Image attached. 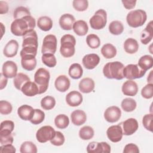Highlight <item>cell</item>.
Wrapping results in <instances>:
<instances>
[{"instance_id":"6da1fadb","label":"cell","mask_w":153,"mask_h":153,"mask_svg":"<svg viewBox=\"0 0 153 153\" xmlns=\"http://www.w3.org/2000/svg\"><path fill=\"white\" fill-rule=\"evenodd\" d=\"M35 25V19L31 16H26L22 18L14 19L11 25V32L16 36H23L29 32L33 30Z\"/></svg>"},{"instance_id":"7a4b0ae2","label":"cell","mask_w":153,"mask_h":153,"mask_svg":"<svg viewBox=\"0 0 153 153\" xmlns=\"http://www.w3.org/2000/svg\"><path fill=\"white\" fill-rule=\"evenodd\" d=\"M38 36L33 29L23 36L22 50L20 51V56L32 55L36 56L38 49Z\"/></svg>"},{"instance_id":"3957f363","label":"cell","mask_w":153,"mask_h":153,"mask_svg":"<svg viewBox=\"0 0 153 153\" xmlns=\"http://www.w3.org/2000/svg\"><path fill=\"white\" fill-rule=\"evenodd\" d=\"M124 65L118 61L107 63L103 67V74L108 79L121 80L124 78Z\"/></svg>"},{"instance_id":"277c9868","label":"cell","mask_w":153,"mask_h":153,"mask_svg":"<svg viewBox=\"0 0 153 153\" xmlns=\"http://www.w3.org/2000/svg\"><path fill=\"white\" fill-rule=\"evenodd\" d=\"M76 40L75 37L70 34L63 35L60 39V52L64 57H71L75 54Z\"/></svg>"},{"instance_id":"5b68a950","label":"cell","mask_w":153,"mask_h":153,"mask_svg":"<svg viewBox=\"0 0 153 153\" xmlns=\"http://www.w3.org/2000/svg\"><path fill=\"white\" fill-rule=\"evenodd\" d=\"M50 78V72L45 68H39L34 75V82L38 87V94L45 93L49 84V80Z\"/></svg>"},{"instance_id":"8992f818","label":"cell","mask_w":153,"mask_h":153,"mask_svg":"<svg viewBox=\"0 0 153 153\" xmlns=\"http://www.w3.org/2000/svg\"><path fill=\"white\" fill-rule=\"evenodd\" d=\"M147 15L143 10H135L130 11L126 17L128 25L131 27H138L143 25L146 21Z\"/></svg>"},{"instance_id":"52a82bcc","label":"cell","mask_w":153,"mask_h":153,"mask_svg":"<svg viewBox=\"0 0 153 153\" xmlns=\"http://www.w3.org/2000/svg\"><path fill=\"white\" fill-rule=\"evenodd\" d=\"M90 26L95 30H100L105 27L107 23V14L103 9L98 10L89 20Z\"/></svg>"},{"instance_id":"ba28073f","label":"cell","mask_w":153,"mask_h":153,"mask_svg":"<svg viewBox=\"0 0 153 153\" xmlns=\"http://www.w3.org/2000/svg\"><path fill=\"white\" fill-rule=\"evenodd\" d=\"M146 73V71L142 70L136 64H129L124 68L123 76L124 78L128 80L142 78Z\"/></svg>"},{"instance_id":"9c48e42d","label":"cell","mask_w":153,"mask_h":153,"mask_svg":"<svg viewBox=\"0 0 153 153\" xmlns=\"http://www.w3.org/2000/svg\"><path fill=\"white\" fill-rule=\"evenodd\" d=\"M57 38L54 35H46L42 42L41 53L44 54H54L57 50Z\"/></svg>"},{"instance_id":"30bf717a","label":"cell","mask_w":153,"mask_h":153,"mask_svg":"<svg viewBox=\"0 0 153 153\" xmlns=\"http://www.w3.org/2000/svg\"><path fill=\"white\" fill-rule=\"evenodd\" d=\"M56 134V131L50 126H45L39 128L36 133L37 140L40 143H45L52 139Z\"/></svg>"},{"instance_id":"8fae6325","label":"cell","mask_w":153,"mask_h":153,"mask_svg":"<svg viewBox=\"0 0 153 153\" xmlns=\"http://www.w3.org/2000/svg\"><path fill=\"white\" fill-rule=\"evenodd\" d=\"M88 153H109L111 152V146L105 142H91L87 146Z\"/></svg>"},{"instance_id":"7c38bea8","label":"cell","mask_w":153,"mask_h":153,"mask_svg":"<svg viewBox=\"0 0 153 153\" xmlns=\"http://www.w3.org/2000/svg\"><path fill=\"white\" fill-rule=\"evenodd\" d=\"M121 116V109L116 106L108 107L104 112V118L109 123L118 121Z\"/></svg>"},{"instance_id":"4fadbf2b","label":"cell","mask_w":153,"mask_h":153,"mask_svg":"<svg viewBox=\"0 0 153 153\" xmlns=\"http://www.w3.org/2000/svg\"><path fill=\"white\" fill-rule=\"evenodd\" d=\"M106 134L108 139L112 142H120L123 135V129L120 125H114L110 126L107 131Z\"/></svg>"},{"instance_id":"5bb4252c","label":"cell","mask_w":153,"mask_h":153,"mask_svg":"<svg viewBox=\"0 0 153 153\" xmlns=\"http://www.w3.org/2000/svg\"><path fill=\"white\" fill-rule=\"evenodd\" d=\"M17 66L15 62L8 60L4 63L2 68V73L7 78H13L17 75Z\"/></svg>"},{"instance_id":"9a60e30c","label":"cell","mask_w":153,"mask_h":153,"mask_svg":"<svg viewBox=\"0 0 153 153\" xmlns=\"http://www.w3.org/2000/svg\"><path fill=\"white\" fill-rule=\"evenodd\" d=\"M139 124L137 121L133 118H130L123 123V134L126 136H130L134 134L138 129Z\"/></svg>"},{"instance_id":"2e32d148","label":"cell","mask_w":153,"mask_h":153,"mask_svg":"<svg viewBox=\"0 0 153 153\" xmlns=\"http://www.w3.org/2000/svg\"><path fill=\"white\" fill-rule=\"evenodd\" d=\"M83 66L87 69H93L100 62V57L97 54H88L84 56L82 60Z\"/></svg>"},{"instance_id":"e0dca14e","label":"cell","mask_w":153,"mask_h":153,"mask_svg":"<svg viewBox=\"0 0 153 153\" xmlns=\"http://www.w3.org/2000/svg\"><path fill=\"white\" fill-rule=\"evenodd\" d=\"M82 96L78 91H70L66 96V102L67 104L72 107L79 106L82 102Z\"/></svg>"},{"instance_id":"ac0fdd59","label":"cell","mask_w":153,"mask_h":153,"mask_svg":"<svg viewBox=\"0 0 153 153\" xmlns=\"http://www.w3.org/2000/svg\"><path fill=\"white\" fill-rule=\"evenodd\" d=\"M75 19L71 14H64L59 19V25L60 27L65 30H71L75 23Z\"/></svg>"},{"instance_id":"d6986e66","label":"cell","mask_w":153,"mask_h":153,"mask_svg":"<svg viewBox=\"0 0 153 153\" xmlns=\"http://www.w3.org/2000/svg\"><path fill=\"white\" fill-rule=\"evenodd\" d=\"M121 90L126 96H134L138 91V87L136 82L133 80H127L122 85Z\"/></svg>"},{"instance_id":"ffe728a7","label":"cell","mask_w":153,"mask_h":153,"mask_svg":"<svg viewBox=\"0 0 153 153\" xmlns=\"http://www.w3.org/2000/svg\"><path fill=\"white\" fill-rule=\"evenodd\" d=\"M71 82L69 79L65 75H61L57 76L54 82V86L57 91L60 92H65L70 87Z\"/></svg>"},{"instance_id":"44dd1931","label":"cell","mask_w":153,"mask_h":153,"mask_svg":"<svg viewBox=\"0 0 153 153\" xmlns=\"http://www.w3.org/2000/svg\"><path fill=\"white\" fill-rule=\"evenodd\" d=\"M33 112L34 109L33 108L27 105H22L17 109L19 117L25 121H30L33 117Z\"/></svg>"},{"instance_id":"7402d4cb","label":"cell","mask_w":153,"mask_h":153,"mask_svg":"<svg viewBox=\"0 0 153 153\" xmlns=\"http://www.w3.org/2000/svg\"><path fill=\"white\" fill-rule=\"evenodd\" d=\"M18 48L19 44L17 41L11 39L5 45L3 50V53L7 57H13L17 54Z\"/></svg>"},{"instance_id":"603a6c76","label":"cell","mask_w":153,"mask_h":153,"mask_svg":"<svg viewBox=\"0 0 153 153\" xmlns=\"http://www.w3.org/2000/svg\"><path fill=\"white\" fill-rule=\"evenodd\" d=\"M21 65L22 68L28 71L33 70L36 66V60L35 56L32 55H25L22 56Z\"/></svg>"},{"instance_id":"cb8c5ba5","label":"cell","mask_w":153,"mask_h":153,"mask_svg":"<svg viewBox=\"0 0 153 153\" xmlns=\"http://www.w3.org/2000/svg\"><path fill=\"white\" fill-rule=\"evenodd\" d=\"M72 123L75 126H81L84 124L87 120V115L84 111L79 109L75 110L71 114Z\"/></svg>"},{"instance_id":"d4e9b609","label":"cell","mask_w":153,"mask_h":153,"mask_svg":"<svg viewBox=\"0 0 153 153\" xmlns=\"http://www.w3.org/2000/svg\"><path fill=\"white\" fill-rule=\"evenodd\" d=\"M152 21H151L146 26V27L141 32L140 41L144 44H148L153 38V27Z\"/></svg>"},{"instance_id":"484cf974","label":"cell","mask_w":153,"mask_h":153,"mask_svg":"<svg viewBox=\"0 0 153 153\" xmlns=\"http://www.w3.org/2000/svg\"><path fill=\"white\" fill-rule=\"evenodd\" d=\"M22 92L26 96L32 97L38 94V87L35 82L28 81L22 87L21 89Z\"/></svg>"},{"instance_id":"4316f807","label":"cell","mask_w":153,"mask_h":153,"mask_svg":"<svg viewBox=\"0 0 153 153\" xmlns=\"http://www.w3.org/2000/svg\"><path fill=\"white\" fill-rule=\"evenodd\" d=\"M94 81L90 78H84L79 82V90L83 93H89L94 88Z\"/></svg>"},{"instance_id":"83f0119b","label":"cell","mask_w":153,"mask_h":153,"mask_svg":"<svg viewBox=\"0 0 153 153\" xmlns=\"http://www.w3.org/2000/svg\"><path fill=\"white\" fill-rule=\"evenodd\" d=\"M72 29L77 35L84 36L88 32V26L84 20H79L74 23Z\"/></svg>"},{"instance_id":"f1b7e54d","label":"cell","mask_w":153,"mask_h":153,"mask_svg":"<svg viewBox=\"0 0 153 153\" xmlns=\"http://www.w3.org/2000/svg\"><path fill=\"white\" fill-rule=\"evenodd\" d=\"M124 49L128 54H134L138 51L139 44L134 38H128L124 43Z\"/></svg>"},{"instance_id":"f546056e","label":"cell","mask_w":153,"mask_h":153,"mask_svg":"<svg viewBox=\"0 0 153 153\" xmlns=\"http://www.w3.org/2000/svg\"><path fill=\"white\" fill-rule=\"evenodd\" d=\"M37 26L43 31H48L53 27V21L48 16H41L38 19Z\"/></svg>"},{"instance_id":"4dcf8cb0","label":"cell","mask_w":153,"mask_h":153,"mask_svg":"<svg viewBox=\"0 0 153 153\" xmlns=\"http://www.w3.org/2000/svg\"><path fill=\"white\" fill-rule=\"evenodd\" d=\"M137 65L145 71L152 68L153 66L152 57L150 55H144L142 56L138 61Z\"/></svg>"},{"instance_id":"1f68e13d","label":"cell","mask_w":153,"mask_h":153,"mask_svg":"<svg viewBox=\"0 0 153 153\" xmlns=\"http://www.w3.org/2000/svg\"><path fill=\"white\" fill-rule=\"evenodd\" d=\"M101 53L106 59H109L114 57L117 54V49L111 44H106L101 48Z\"/></svg>"},{"instance_id":"d6a6232c","label":"cell","mask_w":153,"mask_h":153,"mask_svg":"<svg viewBox=\"0 0 153 153\" xmlns=\"http://www.w3.org/2000/svg\"><path fill=\"white\" fill-rule=\"evenodd\" d=\"M68 73L72 78L77 79L82 76L83 74V69L80 64L75 63L70 66Z\"/></svg>"},{"instance_id":"836d02e7","label":"cell","mask_w":153,"mask_h":153,"mask_svg":"<svg viewBox=\"0 0 153 153\" xmlns=\"http://www.w3.org/2000/svg\"><path fill=\"white\" fill-rule=\"evenodd\" d=\"M30 81L29 77L23 73H19L14 78L13 83L14 87L19 90H21L22 87L27 82Z\"/></svg>"},{"instance_id":"e575fe53","label":"cell","mask_w":153,"mask_h":153,"mask_svg":"<svg viewBox=\"0 0 153 153\" xmlns=\"http://www.w3.org/2000/svg\"><path fill=\"white\" fill-rule=\"evenodd\" d=\"M108 29L111 34L114 35H119L124 31V26L121 22L115 20L110 23Z\"/></svg>"},{"instance_id":"d590c367","label":"cell","mask_w":153,"mask_h":153,"mask_svg":"<svg viewBox=\"0 0 153 153\" xmlns=\"http://www.w3.org/2000/svg\"><path fill=\"white\" fill-rule=\"evenodd\" d=\"M54 124L57 128L64 129L69 126V119L68 117L65 114H59L54 118Z\"/></svg>"},{"instance_id":"8d00e7d4","label":"cell","mask_w":153,"mask_h":153,"mask_svg":"<svg viewBox=\"0 0 153 153\" xmlns=\"http://www.w3.org/2000/svg\"><path fill=\"white\" fill-rule=\"evenodd\" d=\"M122 109L127 112L133 111L137 106L136 102L131 98H125L121 102V104Z\"/></svg>"},{"instance_id":"74e56055","label":"cell","mask_w":153,"mask_h":153,"mask_svg":"<svg viewBox=\"0 0 153 153\" xmlns=\"http://www.w3.org/2000/svg\"><path fill=\"white\" fill-rule=\"evenodd\" d=\"M94 131L90 126H84L79 131V136L82 140H90L94 136Z\"/></svg>"},{"instance_id":"f35d334b","label":"cell","mask_w":153,"mask_h":153,"mask_svg":"<svg viewBox=\"0 0 153 153\" xmlns=\"http://www.w3.org/2000/svg\"><path fill=\"white\" fill-rule=\"evenodd\" d=\"M56 105L55 99L50 96H47L43 97L41 101V106L45 110H50L53 109Z\"/></svg>"},{"instance_id":"ab89813d","label":"cell","mask_w":153,"mask_h":153,"mask_svg":"<svg viewBox=\"0 0 153 153\" xmlns=\"http://www.w3.org/2000/svg\"><path fill=\"white\" fill-rule=\"evenodd\" d=\"M20 152L21 153H36V146L30 141H25L20 146Z\"/></svg>"},{"instance_id":"60d3db41","label":"cell","mask_w":153,"mask_h":153,"mask_svg":"<svg viewBox=\"0 0 153 153\" xmlns=\"http://www.w3.org/2000/svg\"><path fill=\"white\" fill-rule=\"evenodd\" d=\"M14 128V123L11 120H5L1 123L0 134H11Z\"/></svg>"},{"instance_id":"b9f144b4","label":"cell","mask_w":153,"mask_h":153,"mask_svg":"<svg viewBox=\"0 0 153 153\" xmlns=\"http://www.w3.org/2000/svg\"><path fill=\"white\" fill-rule=\"evenodd\" d=\"M86 42L91 48H97L100 45V40L99 36L95 34H89L86 37Z\"/></svg>"},{"instance_id":"7bdbcfd3","label":"cell","mask_w":153,"mask_h":153,"mask_svg":"<svg viewBox=\"0 0 153 153\" xmlns=\"http://www.w3.org/2000/svg\"><path fill=\"white\" fill-rule=\"evenodd\" d=\"M42 63L49 68H53L57 64L56 57L53 54H44L41 57Z\"/></svg>"},{"instance_id":"ee69618b","label":"cell","mask_w":153,"mask_h":153,"mask_svg":"<svg viewBox=\"0 0 153 153\" xmlns=\"http://www.w3.org/2000/svg\"><path fill=\"white\" fill-rule=\"evenodd\" d=\"M45 118V113L41 109H35L33 117L30 120V123L34 125L41 123Z\"/></svg>"},{"instance_id":"f6af8a7d","label":"cell","mask_w":153,"mask_h":153,"mask_svg":"<svg viewBox=\"0 0 153 153\" xmlns=\"http://www.w3.org/2000/svg\"><path fill=\"white\" fill-rule=\"evenodd\" d=\"M26 16H30V12L26 7L20 6L16 8L14 11L13 17L14 19L22 18Z\"/></svg>"},{"instance_id":"bcb514c9","label":"cell","mask_w":153,"mask_h":153,"mask_svg":"<svg viewBox=\"0 0 153 153\" xmlns=\"http://www.w3.org/2000/svg\"><path fill=\"white\" fill-rule=\"evenodd\" d=\"M74 9L78 11H84L88 7V2L87 0H74L72 2Z\"/></svg>"},{"instance_id":"7dc6e473","label":"cell","mask_w":153,"mask_h":153,"mask_svg":"<svg viewBox=\"0 0 153 153\" xmlns=\"http://www.w3.org/2000/svg\"><path fill=\"white\" fill-rule=\"evenodd\" d=\"M141 94L145 99H151L153 97V84L148 83L144 86L141 90Z\"/></svg>"},{"instance_id":"c3c4849f","label":"cell","mask_w":153,"mask_h":153,"mask_svg":"<svg viewBox=\"0 0 153 153\" xmlns=\"http://www.w3.org/2000/svg\"><path fill=\"white\" fill-rule=\"evenodd\" d=\"M65 140V138L64 135L59 131H56V134L54 137L51 139L50 141L51 142V143L54 146H61L62 145Z\"/></svg>"},{"instance_id":"681fc988","label":"cell","mask_w":153,"mask_h":153,"mask_svg":"<svg viewBox=\"0 0 153 153\" xmlns=\"http://www.w3.org/2000/svg\"><path fill=\"white\" fill-rule=\"evenodd\" d=\"M13 109L11 104L6 100L0 101V112L2 115L10 114Z\"/></svg>"},{"instance_id":"f907efd6","label":"cell","mask_w":153,"mask_h":153,"mask_svg":"<svg viewBox=\"0 0 153 153\" xmlns=\"http://www.w3.org/2000/svg\"><path fill=\"white\" fill-rule=\"evenodd\" d=\"M153 115L152 114H146L143 116L142 119V124L143 127L150 131H152V122Z\"/></svg>"},{"instance_id":"816d5d0a","label":"cell","mask_w":153,"mask_h":153,"mask_svg":"<svg viewBox=\"0 0 153 153\" xmlns=\"http://www.w3.org/2000/svg\"><path fill=\"white\" fill-rule=\"evenodd\" d=\"M14 139L11 134H0V143L1 145L12 144L13 142Z\"/></svg>"},{"instance_id":"f5cc1de1","label":"cell","mask_w":153,"mask_h":153,"mask_svg":"<svg viewBox=\"0 0 153 153\" xmlns=\"http://www.w3.org/2000/svg\"><path fill=\"white\" fill-rule=\"evenodd\" d=\"M124 153H139V149L138 146L132 143L126 145L123 150Z\"/></svg>"},{"instance_id":"db71d44e","label":"cell","mask_w":153,"mask_h":153,"mask_svg":"<svg viewBox=\"0 0 153 153\" xmlns=\"http://www.w3.org/2000/svg\"><path fill=\"white\" fill-rule=\"evenodd\" d=\"M16 149L12 144L1 145L0 146V152L1 153H15Z\"/></svg>"},{"instance_id":"11a10c76","label":"cell","mask_w":153,"mask_h":153,"mask_svg":"<svg viewBox=\"0 0 153 153\" xmlns=\"http://www.w3.org/2000/svg\"><path fill=\"white\" fill-rule=\"evenodd\" d=\"M124 7L127 9V10H130L135 7L136 4V1H128V0H125V1H121Z\"/></svg>"},{"instance_id":"9f6ffc18","label":"cell","mask_w":153,"mask_h":153,"mask_svg":"<svg viewBox=\"0 0 153 153\" xmlns=\"http://www.w3.org/2000/svg\"><path fill=\"white\" fill-rule=\"evenodd\" d=\"M8 4L3 1H0V14H3L8 13Z\"/></svg>"},{"instance_id":"6f0895ef","label":"cell","mask_w":153,"mask_h":153,"mask_svg":"<svg viewBox=\"0 0 153 153\" xmlns=\"http://www.w3.org/2000/svg\"><path fill=\"white\" fill-rule=\"evenodd\" d=\"M0 89L2 90L4 88H5L7 84V78L4 76L2 74V73L0 74Z\"/></svg>"},{"instance_id":"680465c9","label":"cell","mask_w":153,"mask_h":153,"mask_svg":"<svg viewBox=\"0 0 153 153\" xmlns=\"http://www.w3.org/2000/svg\"><path fill=\"white\" fill-rule=\"evenodd\" d=\"M152 72L153 71H151L150 73L149 74L148 77H147V81L148 83L152 84Z\"/></svg>"}]
</instances>
